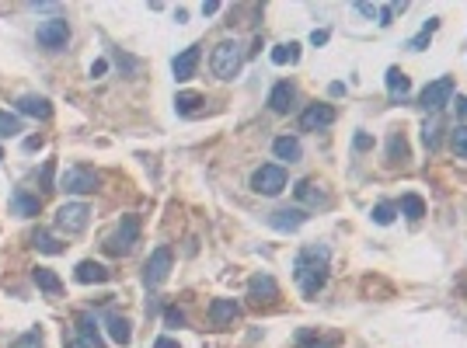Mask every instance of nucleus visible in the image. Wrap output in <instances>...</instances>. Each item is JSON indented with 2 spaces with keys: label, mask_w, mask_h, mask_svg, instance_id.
I'll list each match as a JSON object with an SVG mask.
<instances>
[{
  "label": "nucleus",
  "mask_w": 467,
  "mask_h": 348,
  "mask_svg": "<svg viewBox=\"0 0 467 348\" xmlns=\"http://www.w3.org/2000/svg\"><path fill=\"white\" fill-rule=\"evenodd\" d=\"M408 4H383V7H376V14H380V25H390L394 21V14H401Z\"/></svg>",
  "instance_id": "obj_35"
},
{
  "label": "nucleus",
  "mask_w": 467,
  "mask_h": 348,
  "mask_svg": "<svg viewBox=\"0 0 467 348\" xmlns=\"http://www.w3.org/2000/svg\"><path fill=\"white\" fill-rule=\"evenodd\" d=\"M450 147H454V154H457V157H464V161H467V126H457V129H454Z\"/></svg>",
  "instance_id": "obj_33"
},
{
  "label": "nucleus",
  "mask_w": 467,
  "mask_h": 348,
  "mask_svg": "<svg viewBox=\"0 0 467 348\" xmlns=\"http://www.w3.org/2000/svg\"><path fill=\"white\" fill-rule=\"evenodd\" d=\"M105 70H108V63H105V60H94V67H91V77H101Z\"/></svg>",
  "instance_id": "obj_41"
},
{
  "label": "nucleus",
  "mask_w": 467,
  "mask_h": 348,
  "mask_svg": "<svg viewBox=\"0 0 467 348\" xmlns=\"http://www.w3.org/2000/svg\"><path fill=\"white\" fill-rule=\"evenodd\" d=\"M440 129H443V126H440V119H436V115L422 126V140H426V147H429V150H436V147H440Z\"/></svg>",
  "instance_id": "obj_30"
},
{
  "label": "nucleus",
  "mask_w": 467,
  "mask_h": 348,
  "mask_svg": "<svg viewBox=\"0 0 467 348\" xmlns=\"http://www.w3.org/2000/svg\"><path fill=\"white\" fill-rule=\"evenodd\" d=\"M397 154H401V157L408 154V150H404V140H401V136H394V140H390V161H397Z\"/></svg>",
  "instance_id": "obj_37"
},
{
  "label": "nucleus",
  "mask_w": 467,
  "mask_h": 348,
  "mask_svg": "<svg viewBox=\"0 0 467 348\" xmlns=\"http://www.w3.org/2000/svg\"><path fill=\"white\" fill-rule=\"evenodd\" d=\"M88 220H91V209L84 206V202H67V206H60L56 209V227L63 230V234H84L88 230Z\"/></svg>",
  "instance_id": "obj_4"
},
{
  "label": "nucleus",
  "mask_w": 467,
  "mask_h": 348,
  "mask_svg": "<svg viewBox=\"0 0 467 348\" xmlns=\"http://www.w3.org/2000/svg\"><path fill=\"white\" fill-rule=\"evenodd\" d=\"M401 213H404L408 220H422V216H426V202H422V195L408 192V195L401 199Z\"/></svg>",
  "instance_id": "obj_27"
},
{
  "label": "nucleus",
  "mask_w": 467,
  "mask_h": 348,
  "mask_svg": "<svg viewBox=\"0 0 467 348\" xmlns=\"http://www.w3.org/2000/svg\"><path fill=\"white\" fill-rule=\"evenodd\" d=\"M387 91H390V101H404V98H408V91H412L408 74H404V70H397V67H390V70H387Z\"/></svg>",
  "instance_id": "obj_20"
},
{
  "label": "nucleus",
  "mask_w": 467,
  "mask_h": 348,
  "mask_svg": "<svg viewBox=\"0 0 467 348\" xmlns=\"http://www.w3.org/2000/svg\"><path fill=\"white\" fill-rule=\"evenodd\" d=\"M272 154H276L279 161H289V164H296V161L303 157V150H300V140H296V136H279V140L272 143Z\"/></svg>",
  "instance_id": "obj_21"
},
{
  "label": "nucleus",
  "mask_w": 467,
  "mask_h": 348,
  "mask_svg": "<svg viewBox=\"0 0 467 348\" xmlns=\"http://www.w3.org/2000/svg\"><path fill=\"white\" fill-rule=\"evenodd\" d=\"M353 143H356V150H370V147H374V140H370L367 133H360V136H356Z\"/></svg>",
  "instance_id": "obj_39"
},
{
  "label": "nucleus",
  "mask_w": 467,
  "mask_h": 348,
  "mask_svg": "<svg viewBox=\"0 0 467 348\" xmlns=\"http://www.w3.org/2000/svg\"><path fill=\"white\" fill-rule=\"evenodd\" d=\"M171 248H157L150 258H147V265H143V282L154 289V286H161L164 279H168V272H171Z\"/></svg>",
  "instance_id": "obj_9"
},
{
  "label": "nucleus",
  "mask_w": 467,
  "mask_h": 348,
  "mask_svg": "<svg viewBox=\"0 0 467 348\" xmlns=\"http://www.w3.org/2000/svg\"><path fill=\"white\" fill-rule=\"evenodd\" d=\"M241 63H244L241 46L230 42V39H223V42L213 49V56H209V67H213V74H216L220 81H234V77L241 74Z\"/></svg>",
  "instance_id": "obj_2"
},
{
  "label": "nucleus",
  "mask_w": 467,
  "mask_h": 348,
  "mask_svg": "<svg viewBox=\"0 0 467 348\" xmlns=\"http://www.w3.org/2000/svg\"><path fill=\"white\" fill-rule=\"evenodd\" d=\"M67 348H91V345H88V342H81V338H74V342H70Z\"/></svg>",
  "instance_id": "obj_47"
},
{
  "label": "nucleus",
  "mask_w": 467,
  "mask_h": 348,
  "mask_svg": "<svg viewBox=\"0 0 467 348\" xmlns=\"http://www.w3.org/2000/svg\"><path fill=\"white\" fill-rule=\"evenodd\" d=\"M356 11H360V14H367V18H374V14H376L374 4H356Z\"/></svg>",
  "instance_id": "obj_42"
},
{
  "label": "nucleus",
  "mask_w": 467,
  "mask_h": 348,
  "mask_svg": "<svg viewBox=\"0 0 467 348\" xmlns=\"http://www.w3.org/2000/svg\"><path fill=\"white\" fill-rule=\"evenodd\" d=\"M331 122H335V108H331V105H324V101L307 105V108H303V115H300V129H303V133L324 129V126H331Z\"/></svg>",
  "instance_id": "obj_10"
},
{
  "label": "nucleus",
  "mask_w": 467,
  "mask_h": 348,
  "mask_svg": "<svg viewBox=\"0 0 467 348\" xmlns=\"http://www.w3.org/2000/svg\"><path fill=\"white\" fill-rule=\"evenodd\" d=\"M32 279H35V286H39L42 293H60V289H63V282H60V275H56L53 268H35Z\"/></svg>",
  "instance_id": "obj_24"
},
{
  "label": "nucleus",
  "mask_w": 467,
  "mask_h": 348,
  "mask_svg": "<svg viewBox=\"0 0 467 348\" xmlns=\"http://www.w3.org/2000/svg\"><path fill=\"white\" fill-rule=\"evenodd\" d=\"M237 314H241V303L237 300H213V307H209V321L216 328H227Z\"/></svg>",
  "instance_id": "obj_17"
},
{
  "label": "nucleus",
  "mask_w": 467,
  "mask_h": 348,
  "mask_svg": "<svg viewBox=\"0 0 467 348\" xmlns=\"http://www.w3.org/2000/svg\"><path fill=\"white\" fill-rule=\"evenodd\" d=\"M310 42H314V46H324V42H328V28H314V32H310Z\"/></svg>",
  "instance_id": "obj_38"
},
{
  "label": "nucleus",
  "mask_w": 467,
  "mask_h": 348,
  "mask_svg": "<svg viewBox=\"0 0 467 348\" xmlns=\"http://www.w3.org/2000/svg\"><path fill=\"white\" fill-rule=\"evenodd\" d=\"M303 348H335V342H303Z\"/></svg>",
  "instance_id": "obj_44"
},
{
  "label": "nucleus",
  "mask_w": 467,
  "mask_h": 348,
  "mask_svg": "<svg viewBox=\"0 0 467 348\" xmlns=\"http://www.w3.org/2000/svg\"><path fill=\"white\" fill-rule=\"evenodd\" d=\"M251 188L258 195H279L282 188H286V171H282L279 164H262L258 171L251 174Z\"/></svg>",
  "instance_id": "obj_8"
},
{
  "label": "nucleus",
  "mask_w": 467,
  "mask_h": 348,
  "mask_svg": "<svg viewBox=\"0 0 467 348\" xmlns=\"http://www.w3.org/2000/svg\"><path fill=\"white\" fill-rule=\"evenodd\" d=\"M11 213H14V216H39V199H35V195H25V192H14Z\"/></svg>",
  "instance_id": "obj_23"
},
{
  "label": "nucleus",
  "mask_w": 467,
  "mask_h": 348,
  "mask_svg": "<svg viewBox=\"0 0 467 348\" xmlns=\"http://www.w3.org/2000/svg\"><path fill=\"white\" fill-rule=\"evenodd\" d=\"M195 67H199V46H188V49H182V53L175 56V63H171V70H175V81H178V84L192 81Z\"/></svg>",
  "instance_id": "obj_12"
},
{
  "label": "nucleus",
  "mask_w": 467,
  "mask_h": 348,
  "mask_svg": "<svg viewBox=\"0 0 467 348\" xmlns=\"http://www.w3.org/2000/svg\"><path fill=\"white\" fill-rule=\"evenodd\" d=\"M450 98H454V77H440V81H433V84H426L422 91V98H419V105L426 108V112H443L447 105H450Z\"/></svg>",
  "instance_id": "obj_6"
},
{
  "label": "nucleus",
  "mask_w": 467,
  "mask_h": 348,
  "mask_svg": "<svg viewBox=\"0 0 467 348\" xmlns=\"http://www.w3.org/2000/svg\"><path fill=\"white\" fill-rule=\"evenodd\" d=\"M105 331H108V338H112L119 348H126L133 342V328H129V321H126L122 314H108V317H105Z\"/></svg>",
  "instance_id": "obj_14"
},
{
  "label": "nucleus",
  "mask_w": 467,
  "mask_h": 348,
  "mask_svg": "<svg viewBox=\"0 0 467 348\" xmlns=\"http://www.w3.org/2000/svg\"><path fill=\"white\" fill-rule=\"evenodd\" d=\"M32 244H35L42 255H63V244H60L49 230H35V234H32Z\"/></svg>",
  "instance_id": "obj_25"
},
{
  "label": "nucleus",
  "mask_w": 467,
  "mask_h": 348,
  "mask_svg": "<svg viewBox=\"0 0 467 348\" xmlns=\"http://www.w3.org/2000/svg\"><path fill=\"white\" fill-rule=\"evenodd\" d=\"M164 324H168V328H185V314H182L178 307H168V310H164Z\"/></svg>",
  "instance_id": "obj_36"
},
{
  "label": "nucleus",
  "mask_w": 467,
  "mask_h": 348,
  "mask_svg": "<svg viewBox=\"0 0 467 348\" xmlns=\"http://www.w3.org/2000/svg\"><path fill=\"white\" fill-rule=\"evenodd\" d=\"M18 112L32 115V119H49L53 115V101L39 98V94H25V98H18Z\"/></svg>",
  "instance_id": "obj_15"
},
{
  "label": "nucleus",
  "mask_w": 467,
  "mask_h": 348,
  "mask_svg": "<svg viewBox=\"0 0 467 348\" xmlns=\"http://www.w3.org/2000/svg\"><path fill=\"white\" fill-rule=\"evenodd\" d=\"M199 105H206V98H202V94H195V91H185V94H178V98H175L178 115H192Z\"/></svg>",
  "instance_id": "obj_29"
},
{
  "label": "nucleus",
  "mask_w": 467,
  "mask_h": 348,
  "mask_svg": "<svg viewBox=\"0 0 467 348\" xmlns=\"http://www.w3.org/2000/svg\"><path fill=\"white\" fill-rule=\"evenodd\" d=\"M18 133H21V119H18V115H11V112H0V140L18 136Z\"/></svg>",
  "instance_id": "obj_31"
},
{
  "label": "nucleus",
  "mask_w": 467,
  "mask_h": 348,
  "mask_svg": "<svg viewBox=\"0 0 467 348\" xmlns=\"http://www.w3.org/2000/svg\"><path fill=\"white\" fill-rule=\"evenodd\" d=\"M74 279H77L81 286H98V282H108V268L98 265V261H81L77 272H74Z\"/></svg>",
  "instance_id": "obj_19"
},
{
  "label": "nucleus",
  "mask_w": 467,
  "mask_h": 348,
  "mask_svg": "<svg viewBox=\"0 0 467 348\" xmlns=\"http://www.w3.org/2000/svg\"><path fill=\"white\" fill-rule=\"evenodd\" d=\"M136 237H140V220H136V216H122L115 237L105 241V251H108V255H126V251H133Z\"/></svg>",
  "instance_id": "obj_7"
},
{
  "label": "nucleus",
  "mask_w": 467,
  "mask_h": 348,
  "mask_svg": "<svg viewBox=\"0 0 467 348\" xmlns=\"http://www.w3.org/2000/svg\"><path fill=\"white\" fill-rule=\"evenodd\" d=\"M0 157H4V150H0Z\"/></svg>",
  "instance_id": "obj_48"
},
{
  "label": "nucleus",
  "mask_w": 467,
  "mask_h": 348,
  "mask_svg": "<svg viewBox=\"0 0 467 348\" xmlns=\"http://www.w3.org/2000/svg\"><path fill=\"white\" fill-rule=\"evenodd\" d=\"M35 39H39V46L42 49H63L67 42H70V25H67V18H46V21H39V28H35Z\"/></svg>",
  "instance_id": "obj_3"
},
{
  "label": "nucleus",
  "mask_w": 467,
  "mask_h": 348,
  "mask_svg": "<svg viewBox=\"0 0 467 348\" xmlns=\"http://www.w3.org/2000/svg\"><path fill=\"white\" fill-rule=\"evenodd\" d=\"M293 105H296V87L293 84H276L269 91V108L276 112V115H286V112H293Z\"/></svg>",
  "instance_id": "obj_13"
},
{
  "label": "nucleus",
  "mask_w": 467,
  "mask_h": 348,
  "mask_svg": "<svg viewBox=\"0 0 467 348\" xmlns=\"http://www.w3.org/2000/svg\"><path fill=\"white\" fill-rule=\"evenodd\" d=\"M248 293H251V300H276L279 296V286H276V279L272 275H265V272H258L251 282H248Z\"/></svg>",
  "instance_id": "obj_16"
},
{
  "label": "nucleus",
  "mask_w": 467,
  "mask_h": 348,
  "mask_svg": "<svg viewBox=\"0 0 467 348\" xmlns=\"http://www.w3.org/2000/svg\"><path fill=\"white\" fill-rule=\"evenodd\" d=\"M216 11H220L216 0H206V4H202V14H216Z\"/></svg>",
  "instance_id": "obj_43"
},
{
  "label": "nucleus",
  "mask_w": 467,
  "mask_h": 348,
  "mask_svg": "<svg viewBox=\"0 0 467 348\" xmlns=\"http://www.w3.org/2000/svg\"><path fill=\"white\" fill-rule=\"evenodd\" d=\"M293 275H296V286H300V293H303L307 300L317 296V289H321L324 279H328V248H321V244L303 248V251L296 255Z\"/></svg>",
  "instance_id": "obj_1"
},
{
  "label": "nucleus",
  "mask_w": 467,
  "mask_h": 348,
  "mask_svg": "<svg viewBox=\"0 0 467 348\" xmlns=\"http://www.w3.org/2000/svg\"><path fill=\"white\" fill-rule=\"evenodd\" d=\"M11 348H42V335L39 331H25L21 338H14Z\"/></svg>",
  "instance_id": "obj_34"
},
{
  "label": "nucleus",
  "mask_w": 467,
  "mask_h": 348,
  "mask_svg": "<svg viewBox=\"0 0 467 348\" xmlns=\"http://www.w3.org/2000/svg\"><path fill=\"white\" fill-rule=\"evenodd\" d=\"M436 28H440V18H429V21H426V25H422V32H419V35H415V39H412V42H408V49H412V53H419V49H426V46H429V39H433V32H436Z\"/></svg>",
  "instance_id": "obj_28"
},
{
  "label": "nucleus",
  "mask_w": 467,
  "mask_h": 348,
  "mask_svg": "<svg viewBox=\"0 0 467 348\" xmlns=\"http://www.w3.org/2000/svg\"><path fill=\"white\" fill-rule=\"evenodd\" d=\"M32 11H56V4H28Z\"/></svg>",
  "instance_id": "obj_46"
},
{
  "label": "nucleus",
  "mask_w": 467,
  "mask_h": 348,
  "mask_svg": "<svg viewBox=\"0 0 467 348\" xmlns=\"http://www.w3.org/2000/svg\"><path fill=\"white\" fill-rule=\"evenodd\" d=\"M94 188H98V174L91 168H67V171L60 174V192H67V195H91Z\"/></svg>",
  "instance_id": "obj_5"
},
{
  "label": "nucleus",
  "mask_w": 467,
  "mask_h": 348,
  "mask_svg": "<svg viewBox=\"0 0 467 348\" xmlns=\"http://www.w3.org/2000/svg\"><path fill=\"white\" fill-rule=\"evenodd\" d=\"M394 213H397V209H394L390 202H380V206H374V223L376 227H390V223H394Z\"/></svg>",
  "instance_id": "obj_32"
},
{
  "label": "nucleus",
  "mask_w": 467,
  "mask_h": 348,
  "mask_svg": "<svg viewBox=\"0 0 467 348\" xmlns=\"http://www.w3.org/2000/svg\"><path fill=\"white\" fill-rule=\"evenodd\" d=\"M77 331H81V342H88L91 348H101V331H98V321L91 314H81L77 317Z\"/></svg>",
  "instance_id": "obj_22"
},
{
  "label": "nucleus",
  "mask_w": 467,
  "mask_h": 348,
  "mask_svg": "<svg viewBox=\"0 0 467 348\" xmlns=\"http://www.w3.org/2000/svg\"><path fill=\"white\" fill-rule=\"evenodd\" d=\"M154 348H182V345H178L175 338H168V335H161V338L154 342Z\"/></svg>",
  "instance_id": "obj_40"
},
{
  "label": "nucleus",
  "mask_w": 467,
  "mask_h": 348,
  "mask_svg": "<svg viewBox=\"0 0 467 348\" xmlns=\"http://www.w3.org/2000/svg\"><path fill=\"white\" fill-rule=\"evenodd\" d=\"M296 60H300V46L296 42H282V46L272 49V63L276 67H293Z\"/></svg>",
  "instance_id": "obj_26"
},
{
  "label": "nucleus",
  "mask_w": 467,
  "mask_h": 348,
  "mask_svg": "<svg viewBox=\"0 0 467 348\" xmlns=\"http://www.w3.org/2000/svg\"><path fill=\"white\" fill-rule=\"evenodd\" d=\"M307 220H310L307 209H276V213L269 216V227L279 230V234H293V230H300Z\"/></svg>",
  "instance_id": "obj_11"
},
{
  "label": "nucleus",
  "mask_w": 467,
  "mask_h": 348,
  "mask_svg": "<svg viewBox=\"0 0 467 348\" xmlns=\"http://www.w3.org/2000/svg\"><path fill=\"white\" fill-rule=\"evenodd\" d=\"M457 115L467 119V98H457Z\"/></svg>",
  "instance_id": "obj_45"
},
{
  "label": "nucleus",
  "mask_w": 467,
  "mask_h": 348,
  "mask_svg": "<svg viewBox=\"0 0 467 348\" xmlns=\"http://www.w3.org/2000/svg\"><path fill=\"white\" fill-rule=\"evenodd\" d=\"M293 195L303 202V206H324L328 202V195H324V188L317 185V181H310V178H303L296 188H293Z\"/></svg>",
  "instance_id": "obj_18"
}]
</instances>
